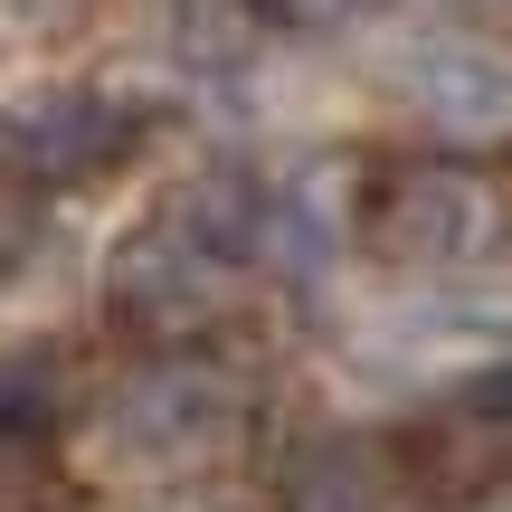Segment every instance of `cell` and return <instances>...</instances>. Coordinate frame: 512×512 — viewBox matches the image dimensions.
Segmentation results:
<instances>
[{"mask_svg": "<svg viewBox=\"0 0 512 512\" xmlns=\"http://www.w3.org/2000/svg\"><path fill=\"white\" fill-rule=\"evenodd\" d=\"M389 256H418V266H484L503 238V200L475 171H408L380 209Z\"/></svg>", "mask_w": 512, "mask_h": 512, "instance_id": "1", "label": "cell"}, {"mask_svg": "<svg viewBox=\"0 0 512 512\" xmlns=\"http://www.w3.org/2000/svg\"><path fill=\"white\" fill-rule=\"evenodd\" d=\"M114 143H124V114H114L105 95H38V105L0 114V162H10L19 181H76V171H95Z\"/></svg>", "mask_w": 512, "mask_h": 512, "instance_id": "2", "label": "cell"}, {"mask_svg": "<svg viewBox=\"0 0 512 512\" xmlns=\"http://www.w3.org/2000/svg\"><path fill=\"white\" fill-rule=\"evenodd\" d=\"M418 114L446 143H512V67L494 48H437L418 67Z\"/></svg>", "mask_w": 512, "mask_h": 512, "instance_id": "3", "label": "cell"}, {"mask_svg": "<svg viewBox=\"0 0 512 512\" xmlns=\"http://www.w3.org/2000/svg\"><path fill=\"white\" fill-rule=\"evenodd\" d=\"M209 285H219V266H209V247H190V238H152V247H133V266H124V304L152 313V323L209 304Z\"/></svg>", "mask_w": 512, "mask_h": 512, "instance_id": "4", "label": "cell"}, {"mask_svg": "<svg viewBox=\"0 0 512 512\" xmlns=\"http://www.w3.org/2000/svg\"><path fill=\"white\" fill-rule=\"evenodd\" d=\"M380 456L370 446H304V465H294L285 503L294 512H380Z\"/></svg>", "mask_w": 512, "mask_h": 512, "instance_id": "5", "label": "cell"}, {"mask_svg": "<svg viewBox=\"0 0 512 512\" xmlns=\"http://www.w3.org/2000/svg\"><path fill=\"white\" fill-rule=\"evenodd\" d=\"M266 19H285V29H323V19H342L351 0H256Z\"/></svg>", "mask_w": 512, "mask_h": 512, "instance_id": "6", "label": "cell"}]
</instances>
